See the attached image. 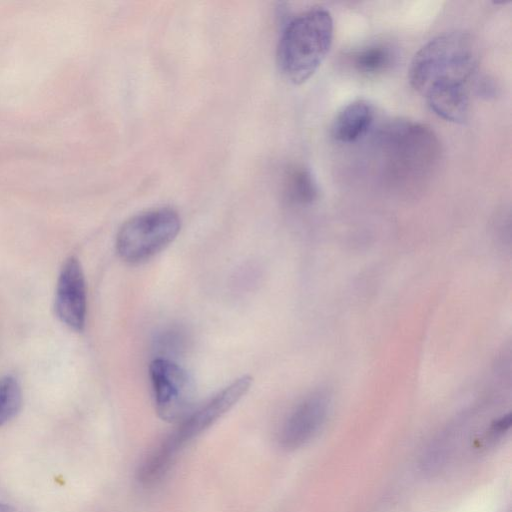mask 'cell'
Listing matches in <instances>:
<instances>
[{
	"label": "cell",
	"instance_id": "cell-1",
	"mask_svg": "<svg viewBox=\"0 0 512 512\" xmlns=\"http://www.w3.org/2000/svg\"><path fill=\"white\" fill-rule=\"evenodd\" d=\"M477 68L478 52L472 37L451 32L430 40L415 54L409 80L435 114L446 121L464 123Z\"/></svg>",
	"mask_w": 512,
	"mask_h": 512
},
{
	"label": "cell",
	"instance_id": "cell-2",
	"mask_svg": "<svg viewBox=\"0 0 512 512\" xmlns=\"http://www.w3.org/2000/svg\"><path fill=\"white\" fill-rule=\"evenodd\" d=\"M374 150L381 178L400 192L422 189L435 173L441 154L439 140L429 127L401 119L380 127Z\"/></svg>",
	"mask_w": 512,
	"mask_h": 512
},
{
	"label": "cell",
	"instance_id": "cell-3",
	"mask_svg": "<svg viewBox=\"0 0 512 512\" xmlns=\"http://www.w3.org/2000/svg\"><path fill=\"white\" fill-rule=\"evenodd\" d=\"M251 383L250 376H241L193 408L142 461L137 470V480L144 486L159 482L183 449L227 413L247 393Z\"/></svg>",
	"mask_w": 512,
	"mask_h": 512
},
{
	"label": "cell",
	"instance_id": "cell-4",
	"mask_svg": "<svg viewBox=\"0 0 512 512\" xmlns=\"http://www.w3.org/2000/svg\"><path fill=\"white\" fill-rule=\"evenodd\" d=\"M333 19L323 7H313L290 20L277 46L281 73L294 84L306 82L320 67L333 39Z\"/></svg>",
	"mask_w": 512,
	"mask_h": 512
},
{
	"label": "cell",
	"instance_id": "cell-5",
	"mask_svg": "<svg viewBox=\"0 0 512 512\" xmlns=\"http://www.w3.org/2000/svg\"><path fill=\"white\" fill-rule=\"evenodd\" d=\"M179 214L172 208L160 207L129 218L116 236V250L122 260L138 264L149 260L178 235Z\"/></svg>",
	"mask_w": 512,
	"mask_h": 512
},
{
	"label": "cell",
	"instance_id": "cell-6",
	"mask_svg": "<svg viewBox=\"0 0 512 512\" xmlns=\"http://www.w3.org/2000/svg\"><path fill=\"white\" fill-rule=\"evenodd\" d=\"M155 409L167 422H179L193 408L195 385L189 373L173 359L155 358L149 366Z\"/></svg>",
	"mask_w": 512,
	"mask_h": 512
},
{
	"label": "cell",
	"instance_id": "cell-7",
	"mask_svg": "<svg viewBox=\"0 0 512 512\" xmlns=\"http://www.w3.org/2000/svg\"><path fill=\"white\" fill-rule=\"evenodd\" d=\"M330 409L326 393L317 391L302 399L286 416L278 432L280 446L298 449L311 441L324 425Z\"/></svg>",
	"mask_w": 512,
	"mask_h": 512
},
{
	"label": "cell",
	"instance_id": "cell-8",
	"mask_svg": "<svg viewBox=\"0 0 512 512\" xmlns=\"http://www.w3.org/2000/svg\"><path fill=\"white\" fill-rule=\"evenodd\" d=\"M86 286L83 270L76 257L63 264L56 287L55 312L73 330L81 331L86 320Z\"/></svg>",
	"mask_w": 512,
	"mask_h": 512
},
{
	"label": "cell",
	"instance_id": "cell-9",
	"mask_svg": "<svg viewBox=\"0 0 512 512\" xmlns=\"http://www.w3.org/2000/svg\"><path fill=\"white\" fill-rule=\"evenodd\" d=\"M375 119L374 107L365 100H357L343 107L331 126V135L339 143H353L371 129Z\"/></svg>",
	"mask_w": 512,
	"mask_h": 512
},
{
	"label": "cell",
	"instance_id": "cell-10",
	"mask_svg": "<svg viewBox=\"0 0 512 512\" xmlns=\"http://www.w3.org/2000/svg\"><path fill=\"white\" fill-rule=\"evenodd\" d=\"M354 70L364 76H377L391 69L396 60L394 48L388 43H372L351 55Z\"/></svg>",
	"mask_w": 512,
	"mask_h": 512
},
{
	"label": "cell",
	"instance_id": "cell-11",
	"mask_svg": "<svg viewBox=\"0 0 512 512\" xmlns=\"http://www.w3.org/2000/svg\"><path fill=\"white\" fill-rule=\"evenodd\" d=\"M284 193L289 202L308 205L317 199L319 189L312 173L297 166L290 169L285 176Z\"/></svg>",
	"mask_w": 512,
	"mask_h": 512
},
{
	"label": "cell",
	"instance_id": "cell-12",
	"mask_svg": "<svg viewBox=\"0 0 512 512\" xmlns=\"http://www.w3.org/2000/svg\"><path fill=\"white\" fill-rule=\"evenodd\" d=\"M22 391L18 381L9 375L0 377V426L10 421L19 412Z\"/></svg>",
	"mask_w": 512,
	"mask_h": 512
},
{
	"label": "cell",
	"instance_id": "cell-13",
	"mask_svg": "<svg viewBox=\"0 0 512 512\" xmlns=\"http://www.w3.org/2000/svg\"><path fill=\"white\" fill-rule=\"evenodd\" d=\"M179 330H169L162 334L157 341V348L161 353L171 354L180 351L184 346V336Z\"/></svg>",
	"mask_w": 512,
	"mask_h": 512
},
{
	"label": "cell",
	"instance_id": "cell-14",
	"mask_svg": "<svg viewBox=\"0 0 512 512\" xmlns=\"http://www.w3.org/2000/svg\"><path fill=\"white\" fill-rule=\"evenodd\" d=\"M473 87L476 93L482 97L490 98L496 95V84L487 76H478L475 78Z\"/></svg>",
	"mask_w": 512,
	"mask_h": 512
},
{
	"label": "cell",
	"instance_id": "cell-15",
	"mask_svg": "<svg viewBox=\"0 0 512 512\" xmlns=\"http://www.w3.org/2000/svg\"><path fill=\"white\" fill-rule=\"evenodd\" d=\"M0 512H13V508L6 503L0 502Z\"/></svg>",
	"mask_w": 512,
	"mask_h": 512
}]
</instances>
